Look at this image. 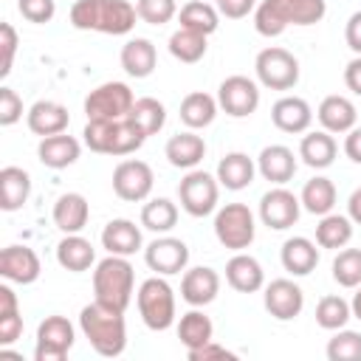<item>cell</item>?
I'll use <instances>...</instances> for the list:
<instances>
[{"label":"cell","mask_w":361,"mask_h":361,"mask_svg":"<svg viewBox=\"0 0 361 361\" xmlns=\"http://www.w3.org/2000/svg\"><path fill=\"white\" fill-rule=\"evenodd\" d=\"M79 327L85 333V338L90 341V347L104 355V358H116L124 353L127 347V322H124V310H116L99 299H93L90 305L82 307L79 313Z\"/></svg>","instance_id":"cell-1"},{"label":"cell","mask_w":361,"mask_h":361,"mask_svg":"<svg viewBox=\"0 0 361 361\" xmlns=\"http://www.w3.org/2000/svg\"><path fill=\"white\" fill-rule=\"evenodd\" d=\"M135 6L127 0H76L71 6V25L79 31H99V34H130L135 28Z\"/></svg>","instance_id":"cell-2"},{"label":"cell","mask_w":361,"mask_h":361,"mask_svg":"<svg viewBox=\"0 0 361 361\" xmlns=\"http://www.w3.org/2000/svg\"><path fill=\"white\" fill-rule=\"evenodd\" d=\"M324 0H262L254 11V28L262 37H279L288 25H313L324 17Z\"/></svg>","instance_id":"cell-3"},{"label":"cell","mask_w":361,"mask_h":361,"mask_svg":"<svg viewBox=\"0 0 361 361\" xmlns=\"http://www.w3.org/2000/svg\"><path fill=\"white\" fill-rule=\"evenodd\" d=\"M82 135H85L87 149L102 152V155H130V152H135L147 141V135L138 130V124L130 116L113 118V121H107V118H87Z\"/></svg>","instance_id":"cell-4"},{"label":"cell","mask_w":361,"mask_h":361,"mask_svg":"<svg viewBox=\"0 0 361 361\" xmlns=\"http://www.w3.org/2000/svg\"><path fill=\"white\" fill-rule=\"evenodd\" d=\"M133 288H135V274H133V265L127 262V257L110 254L96 265L93 293L99 302H104L116 310H127V305L133 302Z\"/></svg>","instance_id":"cell-5"},{"label":"cell","mask_w":361,"mask_h":361,"mask_svg":"<svg viewBox=\"0 0 361 361\" xmlns=\"http://www.w3.org/2000/svg\"><path fill=\"white\" fill-rule=\"evenodd\" d=\"M135 302H138V313H141V319L149 330L161 333V330L172 327V322H175V293H172L169 282L161 279V274L141 282V288L135 293Z\"/></svg>","instance_id":"cell-6"},{"label":"cell","mask_w":361,"mask_h":361,"mask_svg":"<svg viewBox=\"0 0 361 361\" xmlns=\"http://www.w3.org/2000/svg\"><path fill=\"white\" fill-rule=\"evenodd\" d=\"M217 195H220V180L212 178L203 169H189L186 178L178 183V200L180 209L192 217H206L217 209Z\"/></svg>","instance_id":"cell-7"},{"label":"cell","mask_w":361,"mask_h":361,"mask_svg":"<svg viewBox=\"0 0 361 361\" xmlns=\"http://www.w3.org/2000/svg\"><path fill=\"white\" fill-rule=\"evenodd\" d=\"M214 234L223 248L243 251L254 243V214L245 203H226L214 214Z\"/></svg>","instance_id":"cell-8"},{"label":"cell","mask_w":361,"mask_h":361,"mask_svg":"<svg viewBox=\"0 0 361 361\" xmlns=\"http://www.w3.org/2000/svg\"><path fill=\"white\" fill-rule=\"evenodd\" d=\"M254 71H257V79L262 87H271V90H290L296 82H299V62L290 51L285 48H265L257 54V62H254Z\"/></svg>","instance_id":"cell-9"},{"label":"cell","mask_w":361,"mask_h":361,"mask_svg":"<svg viewBox=\"0 0 361 361\" xmlns=\"http://www.w3.org/2000/svg\"><path fill=\"white\" fill-rule=\"evenodd\" d=\"M133 104H135V96H133L130 85H124V82H104V85H99L96 90L87 93L85 116L87 118H107V121H113V118L130 116Z\"/></svg>","instance_id":"cell-10"},{"label":"cell","mask_w":361,"mask_h":361,"mask_svg":"<svg viewBox=\"0 0 361 361\" xmlns=\"http://www.w3.org/2000/svg\"><path fill=\"white\" fill-rule=\"evenodd\" d=\"M73 324L65 316H45L37 327V361H62L73 347Z\"/></svg>","instance_id":"cell-11"},{"label":"cell","mask_w":361,"mask_h":361,"mask_svg":"<svg viewBox=\"0 0 361 361\" xmlns=\"http://www.w3.org/2000/svg\"><path fill=\"white\" fill-rule=\"evenodd\" d=\"M152 183H155V175L149 169V164L138 161V158H130V161H121L116 169H113V192L127 200V203H138V200H147L149 192H152Z\"/></svg>","instance_id":"cell-12"},{"label":"cell","mask_w":361,"mask_h":361,"mask_svg":"<svg viewBox=\"0 0 361 361\" xmlns=\"http://www.w3.org/2000/svg\"><path fill=\"white\" fill-rule=\"evenodd\" d=\"M217 104L228 116L245 118V116H251L259 107V87H257L254 79L234 73V76H228V79L220 82V87H217Z\"/></svg>","instance_id":"cell-13"},{"label":"cell","mask_w":361,"mask_h":361,"mask_svg":"<svg viewBox=\"0 0 361 361\" xmlns=\"http://www.w3.org/2000/svg\"><path fill=\"white\" fill-rule=\"evenodd\" d=\"M299 212H302V200L282 186L268 189L259 200V220L274 231L290 228L299 220Z\"/></svg>","instance_id":"cell-14"},{"label":"cell","mask_w":361,"mask_h":361,"mask_svg":"<svg viewBox=\"0 0 361 361\" xmlns=\"http://www.w3.org/2000/svg\"><path fill=\"white\" fill-rule=\"evenodd\" d=\"M144 262L149 265V271H155L161 276H172L186 268L189 248L178 237H158L144 248Z\"/></svg>","instance_id":"cell-15"},{"label":"cell","mask_w":361,"mask_h":361,"mask_svg":"<svg viewBox=\"0 0 361 361\" xmlns=\"http://www.w3.org/2000/svg\"><path fill=\"white\" fill-rule=\"evenodd\" d=\"M39 257L28 245H6L0 251V276L17 285H31L39 279Z\"/></svg>","instance_id":"cell-16"},{"label":"cell","mask_w":361,"mask_h":361,"mask_svg":"<svg viewBox=\"0 0 361 361\" xmlns=\"http://www.w3.org/2000/svg\"><path fill=\"white\" fill-rule=\"evenodd\" d=\"M305 307V293L293 279H274L271 285H265V310L279 319V322H290L302 313Z\"/></svg>","instance_id":"cell-17"},{"label":"cell","mask_w":361,"mask_h":361,"mask_svg":"<svg viewBox=\"0 0 361 361\" xmlns=\"http://www.w3.org/2000/svg\"><path fill=\"white\" fill-rule=\"evenodd\" d=\"M217 293H220V276L214 268L197 265V268H189L180 279V296L192 307H203V305L214 302Z\"/></svg>","instance_id":"cell-18"},{"label":"cell","mask_w":361,"mask_h":361,"mask_svg":"<svg viewBox=\"0 0 361 361\" xmlns=\"http://www.w3.org/2000/svg\"><path fill=\"white\" fill-rule=\"evenodd\" d=\"M25 121H28V130H31L34 135L45 138V135L65 133V130H68L71 116H68V107H65V104L51 102V99H39V102H34V104H31V110H28Z\"/></svg>","instance_id":"cell-19"},{"label":"cell","mask_w":361,"mask_h":361,"mask_svg":"<svg viewBox=\"0 0 361 361\" xmlns=\"http://www.w3.org/2000/svg\"><path fill=\"white\" fill-rule=\"evenodd\" d=\"M271 118H274L276 130H282V133H305L313 121V110L299 96H282L279 102H274Z\"/></svg>","instance_id":"cell-20"},{"label":"cell","mask_w":361,"mask_h":361,"mask_svg":"<svg viewBox=\"0 0 361 361\" xmlns=\"http://www.w3.org/2000/svg\"><path fill=\"white\" fill-rule=\"evenodd\" d=\"M257 169H259V175H262L265 180L282 186V183H288V180L293 178V172H296V155H293V149H288V147H282V144H271V147H265V149L259 152Z\"/></svg>","instance_id":"cell-21"},{"label":"cell","mask_w":361,"mask_h":361,"mask_svg":"<svg viewBox=\"0 0 361 361\" xmlns=\"http://www.w3.org/2000/svg\"><path fill=\"white\" fill-rule=\"evenodd\" d=\"M87 217H90V206H87L85 195L68 192V195H59L56 197V203H54V226L59 231L79 234L87 226Z\"/></svg>","instance_id":"cell-22"},{"label":"cell","mask_w":361,"mask_h":361,"mask_svg":"<svg viewBox=\"0 0 361 361\" xmlns=\"http://www.w3.org/2000/svg\"><path fill=\"white\" fill-rule=\"evenodd\" d=\"M79 152H82V144H79L73 135H68V133L45 135V138L39 141V147H37L39 161H42L45 166H51V169H65V166L76 164Z\"/></svg>","instance_id":"cell-23"},{"label":"cell","mask_w":361,"mask_h":361,"mask_svg":"<svg viewBox=\"0 0 361 361\" xmlns=\"http://www.w3.org/2000/svg\"><path fill=\"white\" fill-rule=\"evenodd\" d=\"M102 245L107 248V254H118V257H130L141 248V228L127 220V217H116L104 226L102 231Z\"/></svg>","instance_id":"cell-24"},{"label":"cell","mask_w":361,"mask_h":361,"mask_svg":"<svg viewBox=\"0 0 361 361\" xmlns=\"http://www.w3.org/2000/svg\"><path fill=\"white\" fill-rule=\"evenodd\" d=\"M279 259H282V268L293 276H307L316 265H319V248L316 243H310L307 237H290L282 243V251H279Z\"/></svg>","instance_id":"cell-25"},{"label":"cell","mask_w":361,"mask_h":361,"mask_svg":"<svg viewBox=\"0 0 361 361\" xmlns=\"http://www.w3.org/2000/svg\"><path fill=\"white\" fill-rule=\"evenodd\" d=\"M316 116H319V121H322V127L327 133H350L355 127V118H358L355 104L347 96H338V93L336 96H324L319 110H316Z\"/></svg>","instance_id":"cell-26"},{"label":"cell","mask_w":361,"mask_h":361,"mask_svg":"<svg viewBox=\"0 0 361 361\" xmlns=\"http://www.w3.org/2000/svg\"><path fill=\"white\" fill-rule=\"evenodd\" d=\"M226 282L240 293H254L262 288L265 274H262V265L251 254H234L226 262Z\"/></svg>","instance_id":"cell-27"},{"label":"cell","mask_w":361,"mask_h":361,"mask_svg":"<svg viewBox=\"0 0 361 361\" xmlns=\"http://www.w3.org/2000/svg\"><path fill=\"white\" fill-rule=\"evenodd\" d=\"M31 195V175L20 166H3L0 169V209L17 212L25 206Z\"/></svg>","instance_id":"cell-28"},{"label":"cell","mask_w":361,"mask_h":361,"mask_svg":"<svg viewBox=\"0 0 361 361\" xmlns=\"http://www.w3.org/2000/svg\"><path fill=\"white\" fill-rule=\"evenodd\" d=\"M164 152H166V161L172 166H178V169H195L203 161V155H206V141L200 135H195V133H178V135H172L166 141Z\"/></svg>","instance_id":"cell-29"},{"label":"cell","mask_w":361,"mask_h":361,"mask_svg":"<svg viewBox=\"0 0 361 361\" xmlns=\"http://www.w3.org/2000/svg\"><path fill=\"white\" fill-rule=\"evenodd\" d=\"M155 62H158V54H155V45L149 39L135 37V39L124 42V48H121V68L130 76L147 79L155 71Z\"/></svg>","instance_id":"cell-30"},{"label":"cell","mask_w":361,"mask_h":361,"mask_svg":"<svg viewBox=\"0 0 361 361\" xmlns=\"http://www.w3.org/2000/svg\"><path fill=\"white\" fill-rule=\"evenodd\" d=\"M254 172H257V166L245 152H228L217 164V180H220V186H226L231 192H240V189L251 186Z\"/></svg>","instance_id":"cell-31"},{"label":"cell","mask_w":361,"mask_h":361,"mask_svg":"<svg viewBox=\"0 0 361 361\" xmlns=\"http://www.w3.org/2000/svg\"><path fill=\"white\" fill-rule=\"evenodd\" d=\"M93 259H96V251H93L90 240H85L79 234H65V240H59V245H56V262L65 271L82 274L93 265Z\"/></svg>","instance_id":"cell-32"},{"label":"cell","mask_w":361,"mask_h":361,"mask_svg":"<svg viewBox=\"0 0 361 361\" xmlns=\"http://www.w3.org/2000/svg\"><path fill=\"white\" fill-rule=\"evenodd\" d=\"M336 152H338V147H336V141L327 130L307 133L299 144V158L313 169H327L336 161Z\"/></svg>","instance_id":"cell-33"},{"label":"cell","mask_w":361,"mask_h":361,"mask_svg":"<svg viewBox=\"0 0 361 361\" xmlns=\"http://www.w3.org/2000/svg\"><path fill=\"white\" fill-rule=\"evenodd\" d=\"M217 116V102L203 93V90H192L183 96L180 102V121L189 127V130H200V127H209Z\"/></svg>","instance_id":"cell-34"},{"label":"cell","mask_w":361,"mask_h":361,"mask_svg":"<svg viewBox=\"0 0 361 361\" xmlns=\"http://www.w3.org/2000/svg\"><path fill=\"white\" fill-rule=\"evenodd\" d=\"M212 336H214V324H212V319L203 310H189V313L180 316V322H178V338H180V344L186 350H197V347L209 344Z\"/></svg>","instance_id":"cell-35"},{"label":"cell","mask_w":361,"mask_h":361,"mask_svg":"<svg viewBox=\"0 0 361 361\" xmlns=\"http://www.w3.org/2000/svg\"><path fill=\"white\" fill-rule=\"evenodd\" d=\"M299 200H302V206H305L310 214H319V217H322V214H330L333 206H336V186H333L330 178L316 175V178H310V180L302 186Z\"/></svg>","instance_id":"cell-36"},{"label":"cell","mask_w":361,"mask_h":361,"mask_svg":"<svg viewBox=\"0 0 361 361\" xmlns=\"http://www.w3.org/2000/svg\"><path fill=\"white\" fill-rule=\"evenodd\" d=\"M178 20H180V28H192L209 37L220 25V11L206 0H192L178 11Z\"/></svg>","instance_id":"cell-37"},{"label":"cell","mask_w":361,"mask_h":361,"mask_svg":"<svg viewBox=\"0 0 361 361\" xmlns=\"http://www.w3.org/2000/svg\"><path fill=\"white\" fill-rule=\"evenodd\" d=\"M178 223V206L169 197H152L144 203L141 209V226L155 231V234H166L172 231Z\"/></svg>","instance_id":"cell-38"},{"label":"cell","mask_w":361,"mask_h":361,"mask_svg":"<svg viewBox=\"0 0 361 361\" xmlns=\"http://www.w3.org/2000/svg\"><path fill=\"white\" fill-rule=\"evenodd\" d=\"M353 240V220L344 214H322L316 226V243L322 248H344Z\"/></svg>","instance_id":"cell-39"},{"label":"cell","mask_w":361,"mask_h":361,"mask_svg":"<svg viewBox=\"0 0 361 361\" xmlns=\"http://www.w3.org/2000/svg\"><path fill=\"white\" fill-rule=\"evenodd\" d=\"M169 54L186 65L203 59L206 54V34L200 31H192V28H178L172 37H169Z\"/></svg>","instance_id":"cell-40"},{"label":"cell","mask_w":361,"mask_h":361,"mask_svg":"<svg viewBox=\"0 0 361 361\" xmlns=\"http://www.w3.org/2000/svg\"><path fill=\"white\" fill-rule=\"evenodd\" d=\"M130 118H133V121L138 124V130L149 138V135H155V133L164 127L166 110H164V104H161L158 99L144 96V99H135V104H133V110H130Z\"/></svg>","instance_id":"cell-41"},{"label":"cell","mask_w":361,"mask_h":361,"mask_svg":"<svg viewBox=\"0 0 361 361\" xmlns=\"http://www.w3.org/2000/svg\"><path fill=\"white\" fill-rule=\"evenodd\" d=\"M353 316V307L341 296H322L316 305V324L324 330H341Z\"/></svg>","instance_id":"cell-42"},{"label":"cell","mask_w":361,"mask_h":361,"mask_svg":"<svg viewBox=\"0 0 361 361\" xmlns=\"http://www.w3.org/2000/svg\"><path fill=\"white\" fill-rule=\"evenodd\" d=\"M333 279L341 288H358L361 285V248H344L336 254Z\"/></svg>","instance_id":"cell-43"},{"label":"cell","mask_w":361,"mask_h":361,"mask_svg":"<svg viewBox=\"0 0 361 361\" xmlns=\"http://www.w3.org/2000/svg\"><path fill=\"white\" fill-rule=\"evenodd\" d=\"M327 358L330 361H361V333L341 327L327 341Z\"/></svg>","instance_id":"cell-44"},{"label":"cell","mask_w":361,"mask_h":361,"mask_svg":"<svg viewBox=\"0 0 361 361\" xmlns=\"http://www.w3.org/2000/svg\"><path fill=\"white\" fill-rule=\"evenodd\" d=\"M135 11H138V20L149 23V25H164L178 14V6H175V0H138Z\"/></svg>","instance_id":"cell-45"},{"label":"cell","mask_w":361,"mask_h":361,"mask_svg":"<svg viewBox=\"0 0 361 361\" xmlns=\"http://www.w3.org/2000/svg\"><path fill=\"white\" fill-rule=\"evenodd\" d=\"M17 8L28 23H37V25L51 23L54 14H56V3L54 0H17Z\"/></svg>","instance_id":"cell-46"},{"label":"cell","mask_w":361,"mask_h":361,"mask_svg":"<svg viewBox=\"0 0 361 361\" xmlns=\"http://www.w3.org/2000/svg\"><path fill=\"white\" fill-rule=\"evenodd\" d=\"M0 51H3V59H0V76L6 79L11 73V65H14V54H17V31L11 23H0Z\"/></svg>","instance_id":"cell-47"},{"label":"cell","mask_w":361,"mask_h":361,"mask_svg":"<svg viewBox=\"0 0 361 361\" xmlns=\"http://www.w3.org/2000/svg\"><path fill=\"white\" fill-rule=\"evenodd\" d=\"M23 118V99L11 87H0V124L11 127Z\"/></svg>","instance_id":"cell-48"},{"label":"cell","mask_w":361,"mask_h":361,"mask_svg":"<svg viewBox=\"0 0 361 361\" xmlns=\"http://www.w3.org/2000/svg\"><path fill=\"white\" fill-rule=\"evenodd\" d=\"M23 336V316L20 313H6L0 316V347L14 344Z\"/></svg>","instance_id":"cell-49"},{"label":"cell","mask_w":361,"mask_h":361,"mask_svg":"<svg viewBox=\"0 0 361 361\" xmlns=\"http://www.w3.org/2000/svg\"><path fill=\"white\" fill-rule=\"evenodd\" d=\"M186 355H189V361H214V358H237V353L226 350L223 344H214V338H212L209 344L197 347V350H186Z\"/></svg>","instance_id":"cell-50"},{"label":"cell","mask_w":361,"mask_h":361,"mask_svg":"<svg viewBox=\"0 0 361 361\" xmlns=\"http://www.w3.org/2000/svg\"><path fill=\"white\" fill-rule=\"evenodd\" d=\"M257 6V0H217V11L228 20H240L245 17L251 8Z\"/></svg>","instance_id":"cell-51"},{"label":"cell","mask_w":361,"mask_h":361,"mask_svg":"<svg viewBox=\"0 0 361 361\" xmlns=\"http://www.w3.org/2000/svg\"><path fill=\"white\" fill-rule=\"evenodd\" d=\"M344 39H347L350 51H355V54L361 56V11L350 14V20H347V25H344Z\"/></svg>","instance_id":"cell-52"},{"label":"cell","mask_w":361,"mask_h":361,"mask_svg":"<svg viewBox=\"0 0 361 361\" xmlns=\"http://www.w3.org/2000/svg\"><path fill=\"white\" fill-rule=\"evenodd\" d=\"M344 85L355 96H361V56H355V59L347 62V68H344Z\"/></svg>","instance_id":"cell-53"},{"label":"cell","mask_w":361,"mask_h":361,"mask_svg":"<svg viewBox=\"0 0 361 361\" xmlns=\"http://www.w3.org/2000/svg\"><path fill=\"white\" fill-rule=\"evenodd\" d=\"M344 152H347L350 161L361 164V127H353V130L347 133V138H344Z\"/></svg>","instance_id":"cell-54"},{"label":"cell","mask_w":361,"mask_h":361,"mask_svg":"<svg viewBox=\"0 0 361 361\" xmlns=\"http://www.w3.org/2000/svg\"><path fill=\"white\" fill-rule=\"evenodd\" d=\"M347 217L361 226V186H358V189L350 195V200H347Z\"/></svg>","instance_id":"cell-55"},{"label":"cell","mask_w":361,"mask_h":361,"mask_svg":"<svg viewBox=\"0 0 361 361\" xmlns=\"http://www.w3.org/2000/svg\"><path fill=\"white\" fill-rule=\"evenodd\" d=\"M350 307H353V316H355V319L361 322V285H358V290H355V296H353Z\"/></svg>","instance_id":"cell-56"}]
</instances>
